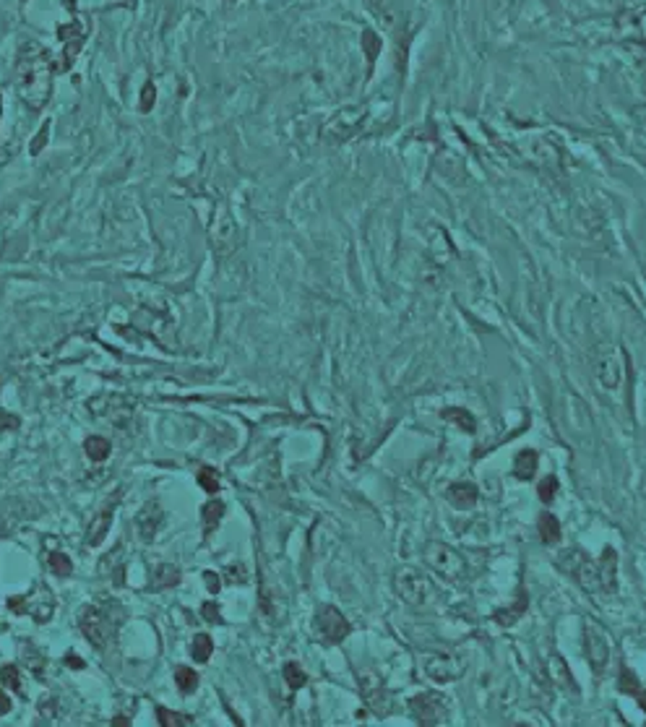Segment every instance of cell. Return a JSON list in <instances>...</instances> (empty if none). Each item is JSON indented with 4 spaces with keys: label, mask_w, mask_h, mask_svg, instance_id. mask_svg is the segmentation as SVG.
<instances>
[{
    "label": "cell",
    "mask_w": 646,
    "mask_h": 727,
    "mask_svg": "<svg viewBox=\"0 0 646 727\" xmlns=\"http://www.w3.org/2000/svg\"><path fill=\"white\" fill-rule=\"evenodd\" d=\"M47 136H50V123H45V128H42L40 133H37V138L32 141V149H29V152H32V154H40V152H42V146L47 144Z\"/></svg>",
    "instance_id": "cell-37"
},
{
    "label": "cell",
    "mask_w": 646,
    "mask_h": 727,
    "mask_svg": "<svg viewBox=\"0 0 646 727\" xmlns=\"http://www.w3.org/2000/svg\"><path fill=\"white\" fill-rule=\"evenodd\" d=\"M540 537L545 545H557L560 537H563V529H560V522H557L552 514H542L540 517Z\"/></svg>",
    "instance_id": "cell-22"
},
{
    "label": "cell",
    "mask_w": 646,
    "mask_h": 727,
    "mask_svg": "<svg viewBox=\"0 0 646 727\" xmlns=\"http://www.w3.org/2000/svg\"><path fill=\"white\" fill-rule=\"evenodd\" d=\"M180 582V571L172 563H159L154 568V590H164V587H175Z\"/></svg>",
    "instance_id": "cell-23"
},
{
    "label": "cell",
    "mask_w": 646,
    "mask_h": 727,
    "mask_svg": "<svg viewBox=\"0 0 646 727\" xmlns=\"http://www.w3.org/2000/svg\"><path fill=\"white\" fill-rule=\"evenodd\" d=\"M526 607H529V594L521 590L511 605L501 607V610H495L493 621L498 623V626H503V629H511V626H516V623L521 621V615L526 613Z\"/></svg>",
    "instance_id": "cell-14"
},
{
    "label": "cell",
    "mask_w": 646,
    "mask_h": 727,
    "mask_svg": "<svg viewBox=\"0 0 646 727\" xmlns=\"http://www.w3.org/2000/svg\"><path fill=\"white\" fill-rule=\"evenodd\" d=\"M363 699H365V704H368V709L373 711V714H378V717H386L388 711H391V694H388L386 688H383V683L380 680H363Z\"/></svg>",
    "instance_id": "cell-11"
},
{
    "label": "cell",
    "mask_w": 646,
    "mask_h": 727,
    "mask_svg": "<svg viewBox=\"0 0 646 727\" xmlns=\"http://www.w3.org/2000/svg\"><path fill=\"white\" fill-rule=\"evenodd\" d=\"M597 568H599L602 592H615V587H618V553H615L613 548H605Z\"/></svg>",
    "instance_id": "cell-17"
},
{
    "label": "cell",
    "mask_w": 646,
    "mask_h": 727,
    "mask_svg": "<svg viewBox=\"0 0 646 727\" xmlns=\"http://www.w3.org/2000/svg\"><path fill=\"white\" fill-rule=\"evenodd\" d=\"M52 73H55V63L47 50L37 47V45L21 47L16 71H13V86H16L18 99L29 110H42L47 105L50 91H52Z\"/></svg>",
    "instance_id": "cell-1"
},
{
    "label": "cell",
    "mask_w": 646,
    "mask_h": 727,
    "mask_svg": "<svg viewBox=\"0 0 646 727\" xmlns=\"http://www.w3.org/2000/svg\"><path fill=\"white\" fill-rule=\"evenodd\" d=\"M446 495H448V501H451L453 509L464 511L475 506L477 498H480V490H477V485H472V483H453Z\"/></svg>",
    "instance_id": "cell-18"
},
{
    "label": "cell",
    "mask_w": 646,
    "mask_h": 727,
    "mask_svg": "<svg viewBox=\"0 0 646 727\" xmlns=\"http://www.w3.org/2000/svg\"><path fill=\"white\" fill-rule=\"evenodd\" d=\"M110 449H113L110 441L102 436H91L84 441V451H86V456H89L91 461H105L107 456H110Z\"/></svg>",
    "instance_id": "cell-24"
},
{
    "label": "cell",
    "mask_w": 646,
    "mask_h": 727,
    "mask_svg": "<svg viewBox=\"0 0 646 727\" xmlns=\"http://www.w3.org/2000/svg\"><path fill=\"white\" fill-rule=\"evenodd\" d=\"M225 574H227V579H230V582H234V584H242V582H245V568H242L240 563H234L232 568H227Z\"/></svg>",
    "instance_id": "cell-39"
},
{
    "label": "cell",
    "mask_w": 646,
    "mask_h": 727,
    "mask_svg": "<svg viewBox=\"0 0 646 727\" xmlns=\"http://www.w3.org/2000/svg\"><path fill=\"white\" fill-rule=\"evenodd\" d=\"M175 683H178V688L183 694H193L196 688H198V675H196V670H191V667H178V670H175Z\"/></svg>",
    "instance_id": "cell-31"
},
{
    "label": "cell",
    "mask_w": 646,
    "mask_h": 727,
    "mask_svg": "<svg viewBox=\"0 0 646 727\" xmlns=\"http://www.w3.org/2000/svg\"><path fill=\"white\" fill-rule=\"evenodd\" d=\"M157 722L164 727H188L193 725V717L191 714H178L172 709H164V706H157Z\"/></svg>",
    "instance_id": "cell-26"
},
{
    "label": "cell",
    "mask_w": 646,
    "mask_h": 727,
    "mask_svg": "<svg viewBox=\"0 0 646 727\" xmlns=\"http://www.w3.org/2000/svg\"><path fill=\"white\" fill-rule=\"evenodd\" d=\"M57 34H60V40L65 42V60L60 63V68L68 71V68H71L73 55H76V52L81 50V45H84V29H81L79 24H65V26L57 29Z\"/></svg>",
    "instance_id": "cell-16"
},
{
    "label": "cell",
    "mask_w": 646,
    "mask_h": 727,
    "mask_svg": "<svg viewBox=\"0 0 646 727\" xmlns=\"http://www.w3.org/2000/svg\"><path fill=\"white\" fill-rule=\"evenodd\" d=\"M584 655H586L594 672L605 670L607 660H610V644H607L605 631L599 629V623L594 621L584 623Z\"/></svg>",
    "instance_id": "cell-8"
},
{
    "label": "cell",
    "mask_w": 646,
    "mask_h": 727,
    "mask_svg": "<svg viewBox=\"0 0 646 727\" xmlns=\"http://www.w3.org/2000/svg\"><path fill=\"white\" fill-rule=\"evenodd\" d=\"M0 683L11 688V691H16V694H21V672H18L16 665H3L0 667Z\"/></svg>",
    "instance_id": "cell-33"
},
{
    "label": "cell",
    "mask_w": 646,
    "mask_h": 727,
    "mask_svg": "<svg viewBox=\"0 0 646 727\" xmlns=\"http://www.w3.org/2000/svg\"><path fill=\"white\" fill-rule=\"evenodd\" d=\"M557 568L565 571L568 576H574L579 587L586 592H602V582H599V568L591 560L589 553L584 550H565L563 556H557Z\"/></svg>",
    "instance_id": "cell-3"
},
{
    "label": "cell",
    "mask_w": 646,
    "mask_h": 727,
    "mask_svg": "<svg viewBox=\"0 0 646 727\" xmlns=\"http://www.w3.org/2000/svg\"><path fill=\"white\" fill-rule=\"evenodd\" d=\"M97 402H102V410H91V412L97 415L99 420H107L123 428V425H128L130 422V415H133V404L125 399L123 394H105V396H97Z\"/></svg>",
    "instance_id": "cell-10"
},
{
    "label": "cell",
    "mask_w": 646,
    "mask_h": 727,
    "mask_svg": "<svg viewBox=\"0 0 646 727\" xmlns=\"http://www.w3.org/2000/svg\"><path fill=\"white\" fill-rule=\"evenodd\" d=\"M152 107H154V86L149 84V86L144 89V94H141V110H144V113H149Z\"/></svg>",
    "instance_id": "cell-40"
},
{
    "label": "cell",
    "mask_w": 646,
    "mask_h": 727,
    "mask_svg": "<svg viewBox=\"0 0 646 727\" xmlns=\"http://www.w3.org/2000/svg\"><path fill=\"white\" fill-rule=\"evenodd\" d=\"M68 665H73V670H81V667H84V663H81L79 657H73V655H68Z\"/></svg>",
    "instance_id": "cell-43"
},
{
    "label": "cell",
    "mask_w": 646,
    "mask_h": 727,
    "mask_svg": "<svg viewBox=\"0 0 646 727\" xmlns=\"http://www.w3.org/2000/svg\"><path fill=\"white\" fill-rule=\"evenodd\" d=\"M225 511H227V506H225V501H209L206 506H203V524H206V532H214L217 529V524L222 522V517H225Z\"/></svg>",
    "instance_id": "cell-27"
},
{
    "label": "cell",
    "mask_w": 646,
    "mask_h": 727,
    "mask_svg": "<svg viewBox=\"0 0 646 727\" xmlns=\"http://www.w3.org/2000/svg\"><path fill=\"white\" fill-rule=\"evenodd\" d=\"M203 579H206V587H209L211 592H219V587H222V584H219V576L214 574V571H206V574H203Z\"/></svg>",
    "instance_id": "cell-41"
},
{
    "label": "cell",
    "mask_w": 646,
    "mask_h": 727,
    "mask_svg": "<svg viewBox=\"0 0 646 727\" xmlns=\"http://www.w3.org/2000/svg\"><path fill=\"white\" fill-rule=\"evenodd\" d=\"M8 711H11V699H8L6 691H0V717H3V714H8Z\"/></svg>",
    "instance_id": "cell-42"
},
{
    "label": "cell",
    "mask_w": 646,
    "mask_h": 727,
    "mask_svg": "<svg viewBox=\"0 0 646 727\" xmlns=\"http://www.w3.org/2000/svg\"><path fill=\"white\" fill-rule=\"evenodd\" d=\"M113 725H130V719L128 717H115Z\"/></svg>",
    "instance_id": "cell-44"
},
{
    "label": "cell",
    "mask_w": 646,
    "mask_h": 727,
    "mask_svg": "<svg viewBox=\"0 0 646 727\" xmlns=\"http://www.w3.org/2000/svg\"><path fill=\"white\" fill-rule=\"evenodd\" d=\"M47 565H50V571H52L55 576H60V579L73 574V563L65 553H52V556L47 558Z\"/></svg>",
    "instance_id": "cell-32"
},
{
    "label": "cell",
    "mask_w": 646,
    "mask_h": 727,
    "mask_svg": "<svg viewBox=\"0 0 646 727\" xmlns=\"http://www.w3.org/2000/svg\"><path fill=\"white\" fill-rule=\"evenodd\" d=\"M162 522H164V511L159 509V503L152 501L141 511V517H138V534H141V540L152 542L157 529L162 526Z\"/></svg>",
    "instance_id": "cell-15"
},
{
    "label": "cell",
    "mask_w": 646,
    "mask_h": 727,
    "mask_svg": "<svg viewBox=\"0 0 646 727\" xmlns=\"http://www.w3.org/2000/svg\"><path fill=\"white\" fill-rule=\"evenodd\" d=\"M18 425H21V420H18L16 415H11V412L0 415V436H3L6 430H16Z\"/></svg>",
    "instance_id": "cell-36"
},
{
    "label": "cell",
    "mask_w": 646,
    "mask_h": 727,
    "mask_svg": "<svg viewBox=\"0 0 646 727\" xmlns=\"http://www.w3.org/2000/svg\"><path fill=\"white\" fill-rule=\"evenodd\" d=\"M620 691H623V694L636 696L638 704H641V706H646L644 691H641V680H638L636 675H633V670H630V667H625V665L620 667Z\"/></svg>",
    "instance_id": "cell-25"
},
{
    "label": "cell",
    "mask_w": 646,
    "mask_h": 727,
    "mask_svg": "<svg viewBox=\"0 0 646 727\" xmlns=\"http://www.w3.org/2000/svg\"><path fill=\"white\" fill-rule=\"evenodd\" d=\"M594 371H597V381L602 386L615 388L620 383V360L618 355H613V349L607 347L597 355V363H594Z\"/></svg>",
    "instance_id": "cell-13"
},
{
    "label": "cell",
    "mask_w": 646,
    "mask_h": 727,
    "mask_svg": "<svg viewBox=\"0 0 646 727\" xmlns=\"http://www.w3.org/2000/svg\"><path fill=\"white\" fill-rule=\"evenodd\" d=\"M557 477L555 475H548L545 480L540 483V488H537V493H540V501L542 503H552V498H555V493H557Z\"/></svg>",
    "instance_id": "cell-35"
},
{
    "label": "cell",
    "mask_w": 646,
    "mask_h": 727,
    "mask_svg": "<svg viewBox=\"0 0 646 727\" xmlns=\"http://www.w3.org/2000/svg\"><path fill=\"white\" fill-rule=\"evenodd\" d=\"M548 672L552 675V680H555L557 686H563V688H568V691H576V680L571 678V670H568V665L560 660V657H550L548 660Z\"/></svg>",
    "instance_id": "cell-21"
},
{
    "label": "cell",
    "mask_w": 646,
    "mask_h": 727,
    "mask_svg": "<svg viewBox=\"0 0 646 727\" xmlns=\"http://www.w3.org/2000/svg\"><path fill=\"white\" fill-rule=\"evenodd\" d=\"M315 623H318V631H321V636L329 641V644H339V641H344V638L352 633V626H349V621L341 615V610L339 607H334V605H323L321 610H318V618H315Z\"/></svg>",
    "instance_id": "cell-9"
},
{
    "label": "cell",
    "mask_w": 646,
    "mask_h": 727,
    "mask_svg": "<svg viewBox=\"0 0 646 727\" xmlns=\"http://www.w3.org/2000/svg\"><path fill=\"white\" fill-rule=\"evenodd\" d=\"M203 618L211 621V623H222V615H219L217 602H206V605H203Z\"/></svg>",
    "instance_id": "cell-38"
},
{
    "label": "cell",
    "mask_w": 646,
    "mask_h": 727,
    "mask_svg": "<svg viewBox=\"0 0 646 727\" xmlns=\"http://www.w3.org/2000/svg\"><path fill=\"white\" fill-rule=\"evenodd\" d=\"M425 672L438 683H451L461 675V660L456 655H438L436 660L428 663Z\"/></svg>",
    "instance_id": "cell-12"
},
{
    "label": "cell",
    "mask_w": 646,
    "mask_h": 727,
    "mask_svg": "<svg viewBox=\"0 0 646 727\" xmlns=\"http://www.w3.org/2000/svg\"><path fill=\"white\" fill-rule=\"evenodd\" d=\"M409 709H412V717L425 727L441 725L448 719V704L438 691H425V694L414 696L409 701Z\"/></svg>",
    "instance_id": "cell-7"
},
{
    "label": "cell",
    "mask_w": 646,
    "mask_h": 727,
    "mask_svg": "<svg viewBox=\"0 0 646 727\" xmlns=\"http://www.w3.org/2000/svg\"><path fill=\"white\" fill-rule=\"evenodd\" d=\"M425 563H428L441 579H446V582H459V579H464V574H467L464 558L453 548H448L446 542H428V548H425Z\"/></svg>",
    "instance_id": "cell-4"
},
{
    "label": "cell",
    "mask_w": 646,
    "mask_h": 727,
    "mask_svg": "<svg viewBox=\"0 0 646 727\" xmlns=\"http://www.w3.org/2000/svg\"><path fill=\"white\" fill-rule=\"evenodd\" d=\"M394 587L399 592V597L409 605H425L430 597H433V584L428 582V576L420 574L412 565H402L396 571Z\"/></svg>",
    "instance_id": "cell-6"
},
{
    "label": "cell",
    "mask_w": 646,
    "mask_h": 727,
    "mask_svg": "<svg viewBox=\"0 0 646 727\" xmlns=\"http://www.w3.org/2000/svg\"><path fill=\"white\" fill-rule=\"evenodd\" d=\"M198 485H201L206 493H217L219 490V472L214 467H203L198 469Z\"/></svg>",
    "instance_id": "cell-34"
},
{
    "label": "cell",
    "mask_w": 646,
    "mask_h": 727,
    "mask_svg": "<svg viewBox=\"0 0 646 727\" xmlns=\"http://www.w3.org/2000/svg\"><path fill=\"white\" fill-rule=\"evenodd\" d=\"M8 610L16 615H32L37 623H47L55 613V597L45 584H37L29 594L8 597Z\"/></svg>",
    "instance_id": "cell-5"
},
{
    "label": "cell",
    "mask_w": 646,
    "mask_h": 727,
    "mask_svg": "<svg viewBox=\"0 0 646 727\" xmlns=\"http://www.w3.org/2000/svg\"><path fill=\"white\" fill-rule=\"evenodd\" d=\"M191 652H193L196 663H209V657L214 655V641H211L209 633H196Z\"/></svg>",
    "instance_id": "cell-28"
},
{
    "label": "cell",
    "mask_w": 646,
    "mask_h": 727,
    "mask_svg": "<svg viewBox=\"0 0 646 727\" xmlns=\"http://www.w3.org/2000/svg\"><path fill=\"white\" fill-rule=\"evenodd\" d=\"M113 511H115V501L110 503L105 511H99L97 517H94V522L89 524V529H86V542H89L91 548H97L99 542L107 537V532H110V522H113Z\"/></svg>",
    "instance_id": "cell-19"
},
{
    "label": "cell",
    "mask_w": 646,
    "mask_h": 727,
    "mask_svg": "<svg viewBox=\"0 0 646 727\" xmlns=\"http://www.w3.org/2000/svg\"><path fill=\"white\" fill-rule=\"evenodd\" d=\"M123 613L120 602H115V599H107V602H94L89 605L79 618V629L81 633L89 638L91 646H97V649H105L110 641L115 638L118 629H120Z\"/></svg>",
    "instance_id": "cell-2"
},
{
    "label": "cell",
    "mask_w": 646,
    "mask_h": 727,
    "mask_svg": "<svg viewBox=\"0 0 646 727\" xmlns=\"http://www.w3.org/2000/svg\"><path fill=\"white\" fill-rule=\"evenodd\" d=\"M537 461H540V456H537V451H532V449L518 451L516 461H514V475H516L518 480H532L534 472H537Z\"/></svg>",
    "instance_id": "cell-20"
},
{
    "label": "cell",
    "mask_w": 646,
    "mask_h": 727,
    "mask_svg": "<svg viewBox=\"0 0 646 727\" xmlns=\"http://www.w3.org/2000/svg\"><path fill=\"white\" fill-rule=\"evenodd\" d=\"M443 417H446V420L456 422V425H459V428H464L467 433H475V430H477L475 417H472L467 410H456V407H451V410H446V412H443Z\"/></svg>",
    "instance_id": "cell-30"
},
{
    "label": "cell",
    "mask_w": 646,
    "mask_h": 727,
    "mask_svg": "<svg viewBox=\"0 0 646 727\" xmlns=\"http://www.w3.org/2000/svg\"><path fill=\"white\" fill-rule=\"evenodd\" d=\"M284 680H287V686L292 691H298V688H302L307 683V672L298 663H287L284 665Z\"/></svg>",
    "instance_id": "cell-29"
}]
</instances>
